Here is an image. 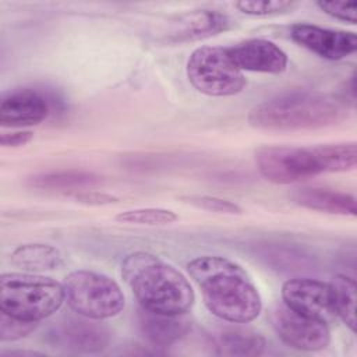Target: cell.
I'll return each instance as SVG.
<instances>
[{"mask_svg": "<svg viewBox=\"0 0 357 357\" xmlns=\"http://www.w3.org/2000/svg\"><path fill=\"white\" fill-rule=\"evenodd\" d=\"M63 287L64 300L70 310L91 319L113 318L126 305L120 284L105 273L78 269L64 278Z\"/></svg>", "mask_w": 357, "mask_h": 357, "instance_id": "5", "label": "cell"}, {"mask_svg": "<svg viewBox=\"0 0 357 357\" xmlns=\"http://www.w3.org/2000/svg\"><path fill=\"white\" fill-rule=\"evenodd\" d=\"M64 287L57 280L32 272H7L0 276V310L8 315L39 322L59 311Z\"/></svg>", "mask_w": 357, "mask_h": 357, "instance_id": "4", "label": "cell"}, {"mask_svg": "<svg viewBox=\"0 0 357 357\" xmlns=\"http://www.w3.org/2000/svg\"><path fill=\"white\" fill-rule=\"evenodd\" d=\"M121 278L139 305L162 314H187L195 301L188 279L160 257L135 251L121 262Z\"/></svg>", "mask_w": 357, "mask_h": 357, "instance_id": "2", "label": "cell"}, {"mask_svg": "<svg viewBox=\"0 0 357 357\" xmlns=\"http://www.w3.org/2000/svg\"><path fill=\"white\" fill-rule=\"evenodd\" d=\"M53 324L50 335L63 347L75 351L96 353L109 344L110 332L96 319L77 314V317H61Z\"/></svg>", "mask_w": 357, "mask_h": 357, "instance_id": "12", "label": "cell"}, {"mask_svg": "<svg viewBox=\"0 0 357 357\" xmlns=\"http://www.w3.org/2000/svg\"><path fill=\"white\" fill-rule=\"evenodd\" d=\"M38 328V322L25 321L1 311L0 339L1 342H14L32 333Z\"/></svg>", "mask_w": 357, "mask_h": 357, "instance_id": "25", "label": "cell"}, {"mask_svg": "<svg viewBox=\"0 0 357 357\" xmlns=\"http://www.w3.org/2000/svg\"><path fill=\"white\" fill-rule=\"evenodd\" d=\"M190 84L208 96H233L240 93L247 78L234 63L229 47L199 46L192 50L185 67Z\"/></svg>", "mask_w": 357, "mask_h": 357, "instance_id": "6", "label": "cell"}, {"mask_svg": "<svg viewBox=\"0 0 357 357\" xmlns=\"http://www.w3.org/2000/svg\"><path fill=\"white\" fill-rule=\"evenodd\" d=\"M269 321L278 337L293 349L318 351L324 350L331 343L328 324L300 314L284 303L275 304L271 308Z\"/></svg>", "mask_w": 357, "mask_h": 357, "instance_id": "8", "label": "cell"}, {"mask_svg": "<svg viewBox=\"0 0 357 357\" xmlns=\"http://www.w3.org/2000/svg\"><path fill=\"white\" fill-rule=\"evenodd\" d=\"M187 272L202 294L208 311L230 324L254 321L262 298L250 273L222 255H201L187 264Z\"/></svg>", "mask_w": 357, "mask_h": 357, "instance_id": "1", "label": "cell"}, {"mask_svg": "<svg viewBox=\"0 0 357 357\" xmlns=\"http://www.w3.org/2000/svg\"><path fill=\"white\" fill-rule=\"evenodd\" d=\"M317 7L326 15L349 24L357 22L356 1H317Z\"/></svg>", "mask_w": 357, "mask_h": 357, "instance_id": "26", "label": "cell"}, {"mask_svg": "<svg viewBox=\"0 0 357 357\" xmlns=\"http://www.w3.org/2000/svg\"><path fill=\"white\" fill-rule=\"evenodd\" d=\"M216 353L220 356H259L264 353L265 337L250 328L227 326L218 331L213 336Z\"/></svg>", "mask_w": 357, "mask_h": 357, "instance_id": "17", "label": "cell"}, {"mask_svg": "<svg viewBox=\"0 0 357 357\" xmlns=\"http://www.w3.org/2000/svg\"><path fill=\"white\" fill-rule=\"evenodd\" d=\"M234 7L247 15L252 17H271L278 14H286L298 7L297 1H236Z\"/></svg>", "mask_w": 357, "mask_h": 357, "instance_id": "23", "label": "cell"}, {"mask_svg": "<svg viewBox=\"0 0 357 357\" xmlns=\"http://www.w3.org/2000/svg\"><path fill=\"white\" fill-rule=\"evenodd\" d=\"M290 38L298 46L332 61L346 59L357 50V35L350 31L300 22L291 25Z\"/></svg>", "mask_w": 357, "mask_h": 357, "instance_id": "11", "label": "cell"}, {"mask_svg": "<svg viewBox=\"0 0 357 357\" xmlns=\"http://www.w3.org/2000/svg\"><path fill=\"white\" fill-rule=\"evenodd\" d=\"M280 294L283 303L300 314L328 325L337 318L329 283L311 278H293L282 284Z\"/></svg>", "mask_w": 357, "mask_h": 357, "instance_id": "10", "label": "cell"}, {"mask_svg": "<svg viewBox=\"0 0 357 357\" xmlns=\"http://www.w3.org/2000/svg\"><path fill=\"white\" fill-rule=\"evenodd\" d=\"M137 321L142 337L158 347L174 344L191 329V322L185 314H162L144 307L139 308Z\"/></svg>", "mask_w": 357, "mask_h": 357, "instance_id": "15", "label": "cell"}, {"mask_svg": "<svg viewBox=\"0 0 357 357\" xmlns=\"http://www.w3.org/2000/svg\"><path fill=\"white\" fill-rule=\"evenodd\" d=\"M50 106L38 91L22 88L11 89L0 99V124L3 127L36 126L47 119Z\"/></svg>", "mask_w": 357, "mask_h": 357, "instance_id": "13", "label": "cell"}, {"mask_svg": "<svg viewBox=\"0 0 357 357\" xmlns=\"http://www.w3.org/2000/svg\"><path fill=\"white\" fill-rule=\"evenodd\" d=\"M291 199L298 206L311 211L344 216H356L357 213L356 197L343 191L318 187H304L296 188L291 192Z\"/></svg>", "mask_w": 357, "mask_h": 357, "instance_id": "16", "label": "cell"}, {"mask_svg": "<svg viewBox=\"0 0 357 357\" xmlns=\"http://www.w3.org/2000/svg\"><path fill=\"white\" fill-rule=\"evenodd\" d=\"M347 119V106L335 96L293 91L255 105L248 113V124L262 131H308L331 127Z\"/></svg>", "mask_w": 357, "mask_h": 357, "instance_id": "3", "label": "cell"}, {"mask_svg": "<svg viewBox=\"0 0 357 357\" xmlns=\"http://www.w3.org/2000/svg\"><path fill=\"white\" fill-rule=\"evenodd\" d=\"M241 71L280 74L287 67V54L276 43L262 38L241 40L229 47Z\"/></svg>", "mask_w": 357, "mask_h": 357, "instance_id": "14", "label": "cell"}, {"mask_svg": "<svg viewBox=\"0 0 357 357\" xmlns=\"http://www.w3.org/2000/svg\"><path fill=\"white\" fill-rule=\"evenodd\" d=\"M70 197H73L77 202L85 205H109L119 201L117 197H113L106 192L95 191V190H79L74 191Z\"/></svg>", "mask_w": 357, "mask_h": 357, "instance_id": "27", "label": "cell"}, {"mask_svg": "<svg viewBox=\"0 0 357 357\" xmlns=\"http://www.w3.org/2000/svg\"><path fill=\"white\" fill-rule=\"evenodd\" d=\"M231 20L225 13L211 8L191 10L169 18L158 32V40L169 45L195 42L227 31Z\"/></svg>", "mask_w": 357, "mask_h": 357, "instance_id": "9", "label": "cell"}, {"mask_svg": "<svg viewBox=\"0 0 357 357\" xmlns=\"http://www.w3.org/2000/svg\"><path fill=\"white\" fill-rule=\"evenodd\" d=\"M10 262L22 271L36 273L59 269L64 259L61 252L50 244L25 243L13 250L10 254Z\"/></svg>", "mask_w": 357, "mask_h": 357, "instance_id": "18", "label": "cell"}, {"mask_svg": "<svg viewBox=\"0 0 357 357\" xmlns=\"http://www.w3.org/2000/svg\"><path fill=\"white\" fill-rule=\"evenodd\" d=\"M333 305L337 318L354 332L356 331V280L347 275H335L329 282Z\"/></svg>", "mask_w": 357, "mask_h": 357, "instance_id": "20", "label": "cell"}, {"mask_svg": "<svg viewBox=\"0 0 357 357\" xmlns=\"http://www.w3.org/2000/svg\"><path fill=\"white\" fill-rule=\"evenodd\" d=\"M33 138V132L29 130H17L10 132H1L0 145L4 148H17L28 144Z\"/></svg>", "mask_w": 357, "mask_h": 357, "instance_id": "28", "label": "cell"}, {"mask_svg": "<svg viewBox=\"0 0 357 357\" xmlns=\"http://www.w3.org/2000/svg\"><path fill=\"white\" fill-rule=\"evenodd\" d=\"M100 177L84 170H59L36 174L29 178V185L39 190L79 191L99 184Z\"/></svg>", "mask_w": 357, "mask_h": 357, "instance_id": "19", "label": "cell"}, {"mask_svg": "<svg viewBox=\"0 0 357 357\" xmlns=\"http://www.w3.org/2000/svg\"><path fill=\"white\" fill-rule=\"evenodd\" d=\"M317 152L322 165L324 173L349 172L357 163V145L356 142H337L317 145Z\"/></svg>", "mask_w": 357, "mask_h": 357, "instance_id": "21", "label": "cell"}, {"mask_svg": "<svg viewBox=\"0 0 357 357\" xmlns=\"http://www.w3.org/2000/svg\"><path fill=\"white\" fill-rule=\"evenodd\" d=\"M181 201L185 204H190L195 208L215 212V213H225V215H240L243 213V209L238 204L219 198V197H212V195H185L181 197Z\"/></svg>", "mask_w": 357, "mask_h": 357, "instance_id": "24", "label": "cell"}, {"mask_svg": "<svg viewBox=\"0 0 357 357\" xmlns=\"http://www.w3.org/2000/svg\"><path fill=\"white\" fill-rule=\"evenodd\" d=\"M254 160L259 174L273 184L300 183L324 173L315 146L265 145L255 151Z\"/></svg>", "mask_w": 357, "mask_h": 357, "instance_id": "7", "label": "cell"}, {"mask_svg": "<svg viewBox=\"0 0 357 357\" xmlns=\"http://www.w3.org/2000/svg\"><path fill=\"white\" fill-rule=\"evenodd\" d=\"M120 223L138 226H166L174 223L178 216L172 209L165 208H138L120 212L114 216Z\"/></svg>", "mask_w": 357, "mask_h": 357, "instance_id": "22", "label": "cell"}]
</instances>
